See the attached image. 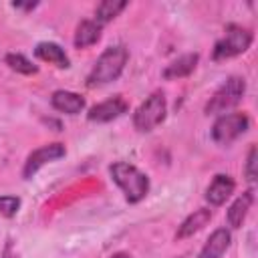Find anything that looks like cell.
I'll return each mask as SVG.
<instances>
[{"label":"cell","instance_id":"obj_1","mask_svg":"<svg viewBox=\"0 0 258 258\" xmlns=\"http://www.w3.org/2000/svg\"><path fill=\"white\" fill-rule=\"evenodd\" d=\"M127 60H129V50L123 44L107 46L101 52V56L95 60V64H93V69L87 77V85L89 87H99V85H107V83L119 79Z\"/></svg>","mask_w":258,"mask_h":258},{"label":"cell","instance_id":"obj_2","mask_svg":"<svg viewBox=\"0 0 258 258\" xmlns=\"http://www.w3.org/2000/svg\"><path fill=\"white\" fill-rule=\"evenodd\" d=\"M109 171H111L113 181L121 187V191L125 194V200L129 204H137L147 196L149 177L141 169H137L135 165H131L127 161H115L109 167Z\"/></svg>","mask_w":258,"mask_h":258},{"label":"cell","instance_id":"obj_3","mask_svg":"<svg viewBox=\"0 0 258 258\" xmlns=\"http://www.w3.org/2000/svg\"><path fill=\"white\" fill-rule=\"evenodd\" d=\"M252 40H254V36L248 28H242L238 24H228L224 36L214 44L212 58L214 60H226V58L238 56L250 48Z\"/></svg>","mask_w":258,"mask_h":258},{"label":"cell","instance_id":"obj_4","mask_svg":"<svg viewBox=\"0 0 258 258\" xmlns=\"http://www.w3.org/2000/svg\"><path fill=\"white\" fill-rule=\"evenodd\" d=\"M246 93V81L242 77H230L226 79L218 91L210 97L206 103V115H222L228 109L236 107Z\"/></svg>","mask_w":258,"mask_h":258},{"label":"cell","instance_id":"obj_5","mask_svg":"<svg viewBox=\"0 0 258 258\" xmlns=\"http://www.w3.org/2000/svg\"><path fill=\"white\" fill-rule=\"evenodd\" d=\"M165 113H167L165 95L161 91H155L137 107V111L133 115V125L137 131L147 133V131L155 129L165 119Z\"/></svg>","mask_w":258,"mask_h":258},{"label":"cell","instance_id":"obj_6","mask_svg":"<svg viewBox=\"0 0 258 258\" xmlns=\"http://www.w3.org/2000/svg\"><path fill=\"white\" fill-rule=\"evenodd\" d=\"M250 127V119L246 113H228L220 115L212 127V139L218 145H230L240 135H244Z\"/></svg>","mask_w":258,"mask_h":258},{"label":"cell","instance_id":"obj_7","mask_svg":"<svg viewBox=\"0 0 258 258\" xmlns=\"http://www.w3.org/2000/svg\"><path fill=\"white\" fill-rule=\"evenodd\" d=\"M64 153H67V149H64V145H62V143H46V145H42V147L34 149V151L26 157V161H24L22 177H24V179H30V177H32V175H34L42 165H46V163H50V161L60 159Z\"/></svg>","mask_w":258,"mask_h":258},{"label":"cell","instance_id":"obj_8","mask_svg":"<svg viewBox=\"0 0 258 258\" xmlns=\"http://www.w3.org/2000/svg\"><path fill=\"white\" fill-rule=\"evenodd\" d=\"M127 109H129L127 101L121 95H115V97L91 107L87 117H89V121H95V123H107V121H113V119L121 117L123 113H127Z\"/></svg>","mask_w":258,"mask_h":258},{"label":"cell","instance_id":"obj_9","mask_svg":"<svg viewBox=\"0 0 258 258\" xmlns=\"http://www.w3.org/2000/svg\"><path fill=\"white\" fill-rule=\"evenodd\" d=\"M234 187H236V181L226 175V173H218L214 175V179L210 181L208 189H206V200L210 206H222L232 194H234Z\"/></svg>","mask_w":258,"mask_h":258},{"label":"cell","instance_id":"obj_10","mask_svg":"<svg viewBox=\"0 0 258 258\" xmlns=\"http://www.w3.org/2000/svg\"><path fill=\"white\" fill-rule=\"evenodd\" d=\"M230 242H232L230 232L226 228H218L210 234V238L206 240L198 258H222L226 254V250L230 248Z\"/></svg>","mask_w":258,"mask_h":258},{"label":"cell","instance_id":"obj_11","mask_svg":"<svg viewBox=\"0 0 258 258\" xmlns=\"http://www.w3.org/2000/svg\"><path fill=\"white\" fill-rule=\"evenodd\" d=\"M198 60H200V54L198 52H187V54H181L179 58L171 60L165 69H163V79L167 81H173V79H183V77H189L196 67H198Z\"/></svg>","mask_w":258,"mask_h":258},{"label":"cell","instance_id":"obj_12","mask_svg":"<svg viewBox=\"0 0 258 258\" xmlns=\"http://www.w3.org/2000/svg\"><path fill=\"white\" fill-rule=\"evenodd\" d=\"M50 105L60 113L77 115L85 109V99L79 93H73V91H54L52 97H50Z\"/></svg>","mask_w":258,"mask_h":258},{"label":"cell","instance_id":"obj_13","mask_svg":"<svg viewBox=\"0 0 258 258\" xmlns=\"http://www.w3.org/2000/svg\"><path fill=\"white\" fill-rule=\"evenodd\" d=\"M34 54L40 60L50 62V64H54L58 69H69L71 67V60H69L64 48L60 44H56V42H38L36 48H34Z\"/></svg>","mask_w":258,"mask_h":258},{"label":"cell","instance_id":"obj_14","mask_svg":"<svg viewBox=\"0 0 258 258\" xmlns=\"http://www.w3.org/2000/svg\"><path fill=\"white\" fill-rule=\"evenodd\" d=\"M252 202H254V189H246L242 196L236 198V202L230 206V210L226 214V220H228L230 228H240L242 226V222L248 216V210H250Z\"/></svg>","mask_w":258,"mask_h":258},{"label":"cell","instance_id":"obj_15","mask_svg":"<svg viewBox=\"0 0 258 258\" xmlns=\"http://www.w3.org/2000/svg\"><path fill=\"white\" fill-rule=\"evenodd\" d=\"M210 220H212V210H208V208H200V210H196L194 214H189V216L181 222V226H179L177 232H175V238L183 240V238L194 236V234L200 232Z\"/></svg>","mask_w":258,"mask_h":258},{"label":"cell","instance_id":"obj_16","mask_svg":"<svg viewBox=\"0 0 258 258\" xmlns=\"http://www.w3.org/2000/svg\"><path fill=\"white\" fill-rule=\"evenodd\" d=\"M101 30H103V24H99L97 20H81L75 30V46L87 48L95 44L101 38Z\"/></svg>","mask_w":258,"mask_h":258},{"label":"cell","instance_id":"obj_17","mask_svg":"<svg viewBox=\"0 0 258 258\" xmlns=\"http://www.w3.org/2000/svg\"><path fill=\"white\" fill-rule=\"evenodd\" d=\"M127 2L125 0H103L97 8H95V20L99 24H105L109 20H113L115 16L121 14V10H125Z\"/></svg>","mask_w":258,"mask_h":258},{"label":"cell","instance_id":"obj_18","mask_svg":"<svg viewBox=\"0 0 258 258\" xmlns=\"http://www.w3.org/2000/svg\"><path fill=\"white\" fill-rule=\"evenodd\" d=\"M4 60H6V64H8L12 71H16V73H20V75H36V73H38V67L32 64L24 54L10 52V54H6Z\"/></svg>","mask_w":258,"mask_h":258},{"label":"cell","instance_id":"obj_19","mask_svg":"<svg viewBox=\"0 0 258 258\" xmlns=\"http://www.w3.org/2000/svg\"><path fill=\"white\" fill-rule=\"evenodd\" d=\"M20 210V198L16 196H0V216L12 218Z\"/></svg>","mask_w":258,"mask_h":258},{"label":"cell","instance_id":"obj_20","mask_svg":"<svg viewBox=\"0 0 258 258\" xmlns=\"http://www.w3.org/2000/svg\"><path fill=\"white\" fill-rule=\"evenodd\" d=\"M256 155H258V149H256V145H252L250 151H248V157H246V171H244L246 179L250 183H254L256 177H258V173H256Z\"/></svg>","mask_w":258,"mask_h":258},{"label":"cell","instance_id":"obj_21","mask_svg":"<svg viewBox=\"0 0 258 258\" xmlns=\"http://www.w3.org/2000/svg\"><path fill=\"white\" fill-rule=\"evenodd\" d=\"M2 258H16V254L12 252V244H10V242L6 244V248H4V254H2Z\"/></svg>","mask_w":258,"mask_h":258},{"label":"cell","instance_id":"obj_22","mask_svg":"<svg viewBox=\"0 0 258 258\" xmlns=\"http://www.w3.org/2000/svg\"><path fill=\"white\" fill-rule=\"evenodd\" d=\"M109 258H131L127 252H117V254H113V256H109Z\"/></svg>","mask_w":258,"mask_h":258}]
</instances>
